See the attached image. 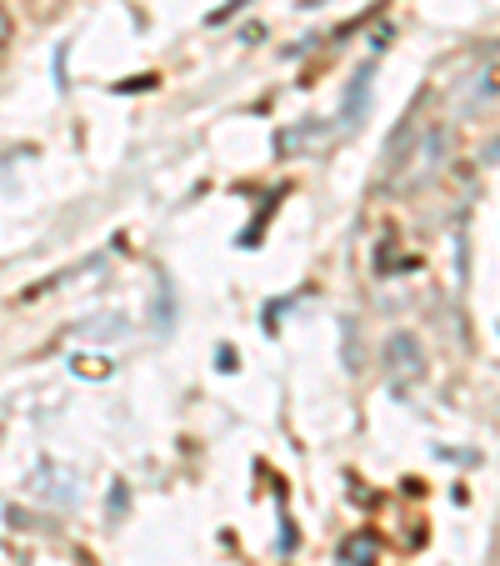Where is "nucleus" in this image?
Instances as JSON below:
<instances>
[{
  "label": "nucleus",
  "mask_w": 500,
  "mask_h": 566,
  "mask_svg": "<svg viewBox=\"0 0 500 566\" xmlns=\"http://www.w3.org/2000/svg\"><path fill=\"white\" fill-rule=\"evenodd\" d=\"M385 371H391L395 386L421 381V376H426V352H421V342L405 336V332L391 336V342H385Z\"/></svg>",
  "instance_id": "nucleus-3"
},
{
  "label": "nucleus",
  "mask_w": 500,
  "mask_h": 566,
  "mask_svg": "<svg viewBox=\"0 0 500 566\" xmlns=\"http://www.w3.org/2000/svg\"><path fill=\"white\" fill-rule=\"evenodd\" d=\"M75 371H81V376H110V361H96V356H75Z\"/></svg>",
  "instance_id": "nucleus-5"
},
{
  "label": "nucleus",
  "mask_w": 500,
  "mask_h": 566,
  "mask_svg": "<svg viewBox=\"0 0 500 566\" xmlns=\"http://www.w3.org/2000/svg\"><path fill=\"white\" fill-rule=\"evenodd\" d=\"M215 361H221V371H235V352L225 346V352H215Z\"/></svg>",
  "instance_id": "nucleus-7"
},
{
  "label": "nucleus",
  "mask_w": 500,
  "mask_h": 566,
  "mask_svg": "<svg viewBox=\"0 0 500 566\" xmlns=\"http://www.w3.org/2000/svg\"><path fill=\"white\" fill-rule=\"evenodd\" d=\"M341 562H345V566H381V536L351 532V536L341 542Z\"/></svg>",
  "instance_id": "nucleus-4"
},
{
  "label": "nucleus",
  "mask_w": 500,
  "mask_h": 566,
  "mask_svg": "<svg viewBox=\"0 0 500 566\" xmlns=\"http://www.w3.org/2000/svg\"><path fill=\"white\" fill-rule=\"evenodd\" d=\"M450 156V126H440V120H430V126L411 130L401 126L391 136V150H385V181L395 186V191H415V186H430L440 176V166H446Z\"/></svg>",
  "instance_id": "nucleus-1"
},
{
  "label": "nucleus",
  "mask_w": 500,
  "mask_h": 566,
  "mask_svg": "<svg viewBox=\"0 0 500 566\" xmlns=\"http://www.w3.org/2000/svg\"><path fill=\"white\" fill-rule=\"evenodd\" d=\"M11 31H15V21H11V11H6V6H0V51H6V45H11Z\"/></svg>",
  "instance_id": "nucleus-6"
},
{
  "label": "nucleus",
  "mask_w": 500,
  "mask_h": 566,
  "mask_svg": "<svg viewBox=\"0 0 500 566\" xmlns=\"http://www.w3.org/2000/svg\"><path fill=\"white\" fill-rule=\"evenodd\" d=\"M496 101H500V55H480V61L456 81L450 106H456L460 116H480V111L496 106Z\"/></svg>",
  "instance_id": "nucleus-2"
}]
</instances>
